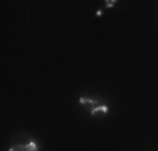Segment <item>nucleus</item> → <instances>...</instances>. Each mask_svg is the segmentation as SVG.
Listing matches in <instances>:
<instances>
[{"label":"nucleus","mask_w":158,"mask_h":151,"mask_svg":"<svg viewBox=\"0 0 158 151\" xmlns=\"http://www.w3.org/2000/svg\"><path fill=\"white\" fill-rule=\"evenodd\" d=\"M89 111H91V116H101V114H106L108 112V106L101 103V104L94 106V108H91Z\"/></svg>","instance_id":"obj_1"},{"label":"nucleus","mask_w":158,"mask_h":151,"mask_svg":"<svg viewBox=\"0 0 158 151\" xmlns=\"http://www.w3.org/2000/svg\"><path fill=\"white\" fill-rule=\"evenodd\" d=\"M79 103H81V104H86V106H91V108H94V106L101 104L98 99H94V97H88V96H82L81 99H79Z\"/></svg>","instance_id":"obj_2"},{"label":"nucleus","mask_w":158,"mask_h":151,"mask_svg":"<svg viewBox=\"0 0 158 151\" xmlns=\"http://www.w3.org/2000/svg\"><path fill=\"white\" fill-rule=\"evenodd\" d=\"M39 149V146H37V143H34V141H31L29 145H25V151H37Z\"/></svg>","instance_id":"obj_3"},{"label":"nucleus","mask_w":158,"mask_h":151,"mask_svg":"<svg viewBox=\"0 0 158 151\" xmlns=\"http://www.w3.org/2000/svg\"><path fill=\"white\" fill-rule=\"evenodd\" d=\"M9 151H25V146L24 145H14Z\"/></svg>","instance_id":"obj_4"},{"label":"nucleus","mask_w":158,"mask_h":151,"mask_svg":"<svg viewBox=\"0 0 158 151\" xmlns=\"http://www.w3.org/2000/svg\"><path fill=\"white\" fill-rule=\"evenodd\" d=\"M104 3H106L108 9H111V7H114V3H118V2H116V0H108V2H104Z\"/></svg>","instance_id":"obj_5"}]
</instances>
